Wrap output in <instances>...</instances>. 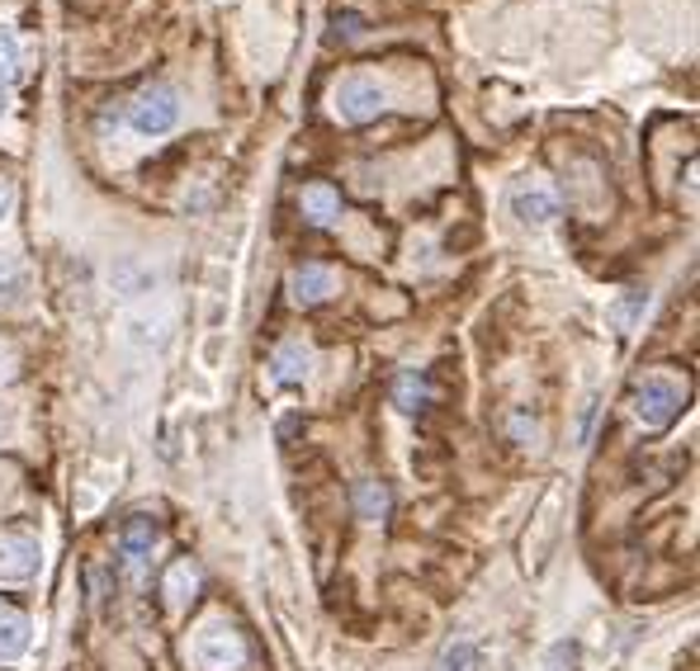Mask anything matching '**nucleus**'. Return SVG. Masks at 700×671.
Returning <instances> with one entry per match:
<instances>
[{"label":"nucleus","mask_w":700,"mask_h":671,"mask_svg":"<svg viewBox=\"0 0 700 671\" xmlns=\"http://www.w3.org/2000/svg\"><path fill=\"white\" fill-rule=\"evenodd\" d=\"M332 269H327V265H298L294 269V275H289V298H294V303L298 308H312V303H322V298L327 293H332Z\"/></svg>","instance_id":"8"},{"label":"nucleus","mask_w":700,"mask_h":671,"mask_svg":"<svg viewBox=\"0 0 700 671\" xmlns=\"http://www.w3.org/2000/svg\"><path fill=\"white\" fill-rule=\"evenodd\" d=\"M304 218L318 223V227L341 218V194L332 190V184H308V190H304Z\"/></svg>","instance_id":"11"},{"label":"nucleus","mask_w":700,"mask_h":671,"mask_svg":"<svg viewBox=\"0 0 700 671\" xmlns=\"http://www.w3.org/2000/svg\"><path fill=\"white\" fill-rule=\"evenodd\" d=\"M644 303H649V293H644V289H630V298H625V303L616 308V322H620V326H630V322H634V312L644 308Z\"/></svg>","instance_id":"17"},{"label":"nucleus","mask_w":700,"mask_h":671,"mask_svg":"<svg viewBox=\"0 0 700 671\" xmlns=\"http://www.w3.org/2000/svg\"><path fill=\"white\" fill-rule=\"evenodd\" d=\"M194 582H199V573L190 563H170V573H166V582H162V591H166V606L170 610H180L185 601H190V591H194Z\"/></svg>","instance_id":"12"},{"label":"nucleus","mask_w":700,"mask_h":671,"mask_svg":"<svg viewBox=\"0 0 700 671\" xmlns=\"http://www.w3.org/2000/svg\"><path fill=\"white\" fill-rule=\"evenodd\" d=\"M190 662L199 671H237L241 662H247V644H241V634L233 630V624L213 620L190 644Z\"/></svg>","instance_id":"1"},{"label":"nucleus","mask_w":700,"mask_h":671,"mask_svg":"<svg viewBox=\"0 0 700 671\" xmlns=\"http://www.w3.org/2000/svg\"><path fill=\"white\" fill-rule=\"evenodd\" d=\"M270 369H275V383H304L312 369V350L304 340H284V346H275V355H270Z\"/></svg>","instance_id":"9"},{"label":"nucleus","mask_w":700,"mask_h":671,"mask_svg":"<svg viewBox=\"0 0 700 671\" xmlns=\"http://www.w3.org/2000/svg\"><path fill=\"white\" fill-rule=\"evenodd\" d=\"M128 123H133L142 137L170 133V128L180 123V99H176V91H166V85H152V91H142V95L133 99V109H128Z\"/></svg>","instance_id":"3"},{"label":"nucleus","mask_w":700,"mask_h":671,"mask_svg":"<svg viewBox=\"0 0 700 671\" xmlns=\"http://www.w3.org/2000/svg\"><path fill=\"white\" fill-rule=\"evenodd\" d=\"M0 109H5V95H0Z\"/></svg>","instance_id":"21"},{"label":"nucleus","mask_w":700,"mask_h":671,"mask_svg":"<svg viewBox=\"0 0 700 671\" xmlns=\"http://www.w3.org/2000/svg\"><path fill=\"white\" fill-rule=\"evenodd\" d=\"M355 506H360L365 520H383V511H389V492H383L379 482H360V492H355Z\"/></svg>","instance_id":"15"},{"label":"nucleus","mask_w":700,"mask_h":671,"mask_svg":"<svg viewBox=\"0 0 700 671\" xmlns=\"http://www.w3.org/2000/svg\"><path fill=\"white\" fill-rule=\"evenodd\" d=\"M630 407H634V417H639L644 431H667V426L677 421V411H681V388L673 379H644L634 388Z\"/></svg>","instance_id":"2"},{"label":"nucleus","mask_w":700,"mask_h":671,"mask_svg":"<svg viewBox=\"0 0 700 671\" xmlns=\"http://www.w3.org/2000/svg\"><path fill=\"white\" fill-rule=\"evenodd\" d=\"M20 76V38L10 34V28H0V91Z\"/></svg>","instance_id":"16"},{"label":"nucleus","mask_w":700,"mask_h":671,"mask_svg":"<svg viewBox=\"0 0 700 671\" xmlns=\"http://www.w3.org/2000/svg\"><path fill=\"white\" fill-rule=\"evenodd\" d=\"M28 648V615L14 606H0V662H14Z\"/></svg>","instance_id":"10"},{"label":"nucleus","mask_w":700,"mask_h":671,"mask_svg":"<svg viewBox=\"0 0 700 671\" xmlns=\"http://www.w3.org/2000/svg\"><path fill=\"white\" fill-rule=\"evenodd\" d=\"M10 208H14V184H10L5 176H0V223L10 218Z\"/></svg>","instance_id":"20"},{"label":"nucleus","mask_w":700,"mask_h":671,"mask_svg":"<svg viewBox=\"0 0 700 671\" xmlns=\"http://www.w3.org/2000/svg\"><path fill=\"white\" fill-rule=\"evenodd\" d=\"M511 213H517L521 223H531V227H545V223L559 218V194H554L549 184L531 180V184H521V190L511 194Z\"/></svg>","instance_id":"6"},{"label":"nucleus","mask_w":700,"mask_h":671,"mask_svg":"<svg viewBox=\"0 0 700 671\" xmlns=\"http://www.w3.org/2000/svg\"><path fill=\"white\" fill-rule=\"evenodd\" d=\"M336 28H341V34H365V20H360V14H336Z\"/></svg>","instance_id":"19"},{"label":"nucleus","mask_w":700,"mask_h":671,"mask_svg":"<svg viewBox=\"0 0 700 671\" xmlns=\"http://www.w3.org/2000/svg\"><path fill=\"white\" fill-rule=\"evenodd\" d=\"M20 284V269H14V255H0V289H14Z\"/></svg>","instance_id":"18"},{"label":"nucleus","mask_w":700,"mask_h":671,"mask_svg":"<svg viewBox=\"0 0 700 671\" xmlns=\"http://www.w3.org/2000/svg\"><path fill=\"white\" fill-rule=\"evenodd\" d=\"M436 671H478V648L468 638H454V644L440 648Z\"/></svg>","instance_id":"13"},{"label":"nucleus","mask_w":700,"mask_h":671,"mask_svg":"<svg viewBox=\"0 0 700 671\" xmlns=\"http://www.w3.org/2000/svg\"><path fill=\"white\" fill-rule=\"evenodd\" d=\"M38 573V539L34 535H0V582H28Z\"/></svg>","instance_id":"5"},{"label":"nucleus","mask_w":700,"mask_h":671,"mask_svg":"<svg viewBox=\"0 0 700 671\" xmlns=\"http://www.w3.org/2000/svg\"><path fill=\"white\" fill-rule=\"evenodd\" d=\"M398 407L403 411H422L426 407V379L417 374V369H407V374L398 379Z\"/></svg>","instance_id":"14"},{"label":"nucleus","mask_w":700,"mask_h":671,"mask_svg":"<svg viewBox=\"0 0 700 671\" xmlns=\"http://www.w3.org/2000/svg\"><path fill=\"white\" fill-rule=\"evenodd\" d=\"M119 549H123L128 573L142 577V563H147V553L156 549V520L152 516H133L123 525V535H119Z\"/></svg>","instance_id":"7"},{"label":"nucleus","mask_w":700,"mask_h":671,"mask_svg":"<svg viewBox=\"0 0 700 671\" xmlns=\"http://www.w3.org/2000/svg\"><path fill=\"white\" fill-rule=\"evenodd\" d=\"M389 109V95H383L379 81H365V76H351L336 85V119L341 123H369Z\"/></svg>","instance_id":"4"}]
</instances>
